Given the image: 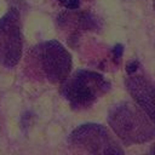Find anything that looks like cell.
Wrapping results in <instances>:
<instances>
[{
    "mask_svg": "<svg viewBox=\"0 0 155 155\" xmlns=\"http://www.w3.org/2000/svg\"><path fill=\"white\" fill-rule=\"evenodd\" d=\"M67 10H78L80 6V0H58Z\"/></svg>",
    "mask_w": 155,
    "mask_h": 155,
    "instance_id": "obj_9",
    "label": "cell"
},
{
    "mask_svg": "<svg viewBox=\"0 0 155 155\" xmlns=\"http://www.w3.org/2000/svg\"><path fill=\"white\" fill-rule=\"evenodd\" d=\"M23 35L21 15L16 7H11L0 18V63L6 68H13L22 57Z\"/></svg>",
    "mask_w": 155,
    "mask_h": 155,
    "instance_id": "obj_5",
    "label": "cell"
},
{
    "mask_svg": "<svg viewBox=\"0 0 155 155\" xmlns=\"http://www.w3.org/2000/svg\"><path fill=\"white\" fill-rule=\"evenodd\" d=\"M153 5H154V10H155V0H153Z\"/></svg>",
    "mask_w": 155,
    "mask_h": 155,
    "instance_id": "obj_12",
    "label": "cell"
},
{
    "mask_svg": "<svg viewBox=\"0 0 155 155\" xmlns=\"http://www.w3.org/2000/svg\"><path fill=\"white\" fill-rule=\"evenodd\" d=\"M68 142L73 148L91 154H124L119 142L99 124L78 126L69 134Z\"/></svg>",
    "mask_w": 155,
    "mask_h": 155,
    "instance_id": "obj_4",
    "label": "cell"
},
{
    "mask_svg": "<svg viewBox=\"0 0 155 155\" xmlns=\"http://www.w3.org/2000/svg\"><path fill=\"white\" fill-rule=\"evenodd\" d=\"M75 23L84 30H96L98 25V19L94 15L87 11H80L75 13Z\"/></svg>",
    "mask_w": 155,
    "mask_h": 155,
    "instance_id": "obj_7",
    "label": "cell"
},
{
    "mask_svg": "<svg viewBox=\"0 0 155 155\" xmlns=\"http://www.w3.org/2000/svg\"><path fill=\"white\" fill-rule=\"evenodd\" d=\"M111 54H113V59L116 64L120 63L121 61V57L124 54V46L121 44H116L113 48H111Z\"/></svg>",
    "mask_w": 155,
    "mask_h": 155,
    "instance_id": "obj_8",
    "label": "cell"
},
{
    "mask_svg": "<svg viewBox=\"0 0 155 155\" xmlns=\"http://www.w3.org/2000/svg\"><path fill=\"white\" fill-rule=\"evenodd\" d=\"M31 58L44 78L52 84L63 82L71 73V54L57 40L44 41L33 47Z\"/></svg>",
    "mask_w": 155,
    "mask_h": 155,
    "instance_id": "obj_3",
    "label": "cell"
},
{
    "mask_svg": "<svg viewBox=\"0 0 155 155\" xmlns=\"http://www.w3.org/2000/svg\"><path fill=\"white\" fill-rule=\"evenodd\" d=\"M138 68H139V62H138V61H136V59L130 61V62L126 64V73H127V75L134 74V73L138 70Z\"/></svg>",
    "mask_w": 155,
    "mask_h": 155,
    "instance_id": "obj_10",
    "label": "cell"
},
{
    "mask_svg": "<svg viewBox=\"0 0 155 155\" xmlns=\"http://www.w3.org/2000/svg\"><path fill=\"white\" fill-rule=\"evenodd\" d=\"M109 90L110 82L102 74L86 69H78L59 84L61 94L73 109L91 107Z\"/></svg>",
    "mask_w": 155,
    "mask_h": 155,
    "instance_id": "obj_2",
    "label": "cell"
},
{
    "mask_svg": "<svg viewBox=\"0 0 155 155\" xmlns=\"http://www.w3.org/2000/svg\"><path fill=\"white\" fill-rule=\"evenodd\" d=\"M125 85L134 103L155 124V84L144 75L134 73L126 78Z\"/></svg>",
    "mask_w": 155,
    "mask_h": 155,
    "instance_id": "obj_6",
    "label": "cell"
},
{
    "mask_svg": "<svg viewBox=\"0 0 155 155\" xmlns=\"http://www.w3.org/2000/svg\"><path fill=\"white\" fill-rule=\"evenodd\" d=\"M149 151H150L151 154H155V143L151 145V148H150V150H149Z\"/></svg>",
    "mask_w": 155,
    "mask_h": 155,
    "instance_id": "obj_11",
    "label": "cell"
},
{
    "mask_svg": "<svg viewBox=\"0 0 155 155\" xmlns=\"http://www.w3.org/2000/svg\"><path fill=\"white\" fill-rule=\"evenodd\" d=\"M108 124L126 145L142 144L155 138V124L136 103L125 101L113 105Z\"/></svg>",
    "mask_w": 155,
    "mask_h": 155,
    "instance_id": "obj_1",
    "label": "cell"
}]
</instances>
